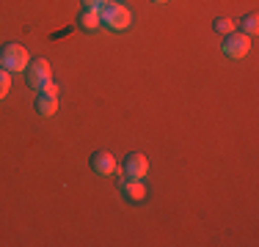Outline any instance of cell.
Returning a JSON list of instances; mask_svg holds the SVG:
<instances>
[{
	"mask_svg": "<svg viewBox=\"0 0 259 247\" xmlns=\"http://www.w3.org/2000/svg\"><path fill=\"white\" fill-rule=\"evenodd\" d=\"M100 20L110 30H127L133 25V11L121 3H105L100 9Z\"/></svg>",
	"mask_w": 259,
	"mask_h": 247,
	"instance_id": "1",
	"label": "cell"
},
{
	"mask_svg": "<svg viewBox=\"0 0 259 247\" xmlns=\"http://www.w3.org/2000/svg\"><path fill=\"white\" fill-rule=\"evenodd\" d=\"M30 64V55L28 49L22 44H17V41H9V44L0 47V66L9 72H25Z\"/></svg>",
	"mask_w": 259,
	"mask_h": 247,
	"instance_id": "2",
	"label": "cell"
},
{
	"mask_svg": "<svg viewBox=\"0 0 259 247\" xmlns=\"http://www.w3.org/2000/svg\"><path fill=\"white\" fill-rule=\"evenodd\" d=\"M25 80H28V85H30V88L41 91V88H45V85L53 80V66L47 64L45 58L30 60V64H28V69H25Z\"/></svg>",
	"mask_w": 259,
	"mask_h": 247,
	"instance_id": "3",
	"label": "cell"
},
{
	"mask_svg": "<svg viewBox=\"0 0 259 247\" xmlns=\"http://www.w3.org/2000/svg\"><path fill=\"white\" fill-rule=\"evenodd\" d=\"M224 52L229 55V58H245V55L251 52V36L240 33V30H232V33H226L224 39Z\"/></svg>",
	"mask_w": 259,
	"mask_h": 247,
	"instance_id": "4",
	"label": "cell"
},
{
	"mask_svg": "<svg viewBox=\"0 0 259 247\" xmlns=\"http://www.w3.org/2000/svg\"><path fill=\"white\" fill-rule=\"evenodd\" d=\"M121 170H124L127 178H144L146 173H149V162H146V157L141 151H133V154H127V157H124Z\"/></svg>",
	"mask_w": 259,
	"mask_h": 247,
	"instance_id": "5",
	"label": "cell"
},
{
	"mask_svg": "<svg viewBox=\"0 0 259 247\" xmlns=\"http://www.w3.org/2000/svg\"><path fill=\"white\" fill-rule=\"evenodd\" d=\"M116 157L110 151H97L94 157H91V170L97 173V176H113L116 173Z\"/></svg>",
	"mask_w": 259,
	"mask_h": 247,
	"instance_id": "6",
	"label": "cell"
},
{
	"mask_svg": "<svg viewBox=\"0 0 259 247\" xmlns=\"http://www.w3.org/2000/svg\"><path fill=\"white\" fill-rule=\"evenodd\" d=\"M119 190L124 193L127 201H133V203L146 201V187H144V178H121V181H119Z\"/></svg>",
	"mask_w": 259,
	"mask_h": 247,
	"instance_id": "7",
	"label": "cell"
},
{
	"mask_svg": "<svg viewBox=\"0 0 259 247\" xmlns=\"http://www.w3.org/2000/svg\"><path fill=\"white\" fill-rule=\"evenodd\" d=\"M55 110H58V96L39 91V96H36V113L45 115V118H50V115H55Z\"/></svg>",
	"mask_w": 259,
	"mask_h": 247,
	"instance_id": "8",
	"label": "cell"
},
{
	"mask_svg": "<svg viewBox=\"0 0 259 247\" xmlns=\"http://www.w3.org/2000/svg\"><path fill=\"white\" fill-rule=\"evenodd\" d=\"M77 25L83 30H97L102 25V20H100V11H94V9H83L80 11V17H77Z\"/></svg>",
	"mask_w": 259,
	"mask_h": 247,
	"instance_id": "9",
	"label": "cell"
},
{
	"mask_svg": "<svg viewBox=\"0 0 259 247\" xmlns=\"http://www.w3.org/2000/svg\"><path fill=\"white\" fill-rule=\"evenodd\" d=\"M259 30V17L251 11V14H245L243 20H240V33H245V36H254Z\"/></svg>",
	"mask_w": 259,
	"mask_h": 247,
	"instance_id": "10",
	"label": "cell"
},
{
	"mask_svg": "<svg viewBox=\"0 0 259 247\" xmlns=\"http://www.w3.org/2000/svg\"><path fill=\"white\" fill-rule=\"evenodd\" d=\"M215 33H232V30H237V22H232V20H226V17H218V20H215Z\"/></svg>",
	"mask_w": 259,
	"mask_h": 247,
	"instance_id": "11",
	"label": "cell"
},
{
	"mask_svg": "<svg viewBox=\"0 0 259 247\" xmlns=\"http://www.w3.org/2000/svg\"><path fill=\"white\" fill-rule=\"evenodd\" d=\"M11 91V72L9 69H0V99H6Z\"/></svg>",
	"mask_w": 259,
	"mask_h": 247,
	"instance_id": "12",
	"label": "cell"
},
{
	"mask_svg": "<svg viewBox=\"0 0 259 247\" xmlns=\"http://www.w3.org/2000/svg\"><path fill=\"white\" fill-rule=\"evenodd\" d=\"M105 3H110V0H83V6H85V9H94V11H100Z\"/></svg>",
	"mask_w": 259,
	"mask_h": 247,
	"instance_id": "13",
	"label": "cell"
},
{
	"mask_svg": "<svg viewBox=\"0 0 259 247\" xmlns=\"http://www.w3.org/2000/svg\"><path fill=\"white\" fill-rule=\"evenodd\" d=\"M41 91H45V94H53V96H58V85H55L53 80H50V83H47V85H45V88H41Z\"/></svg>",
	"mask_w": 259,
	"mask_h": 247,
	"instance_id": "14",
	"label": "cell"
},
{
	"mask_svg": "<svg viewBox=\"0 0 259 247\" xmlns=\"http://www.w3.org/2000/svg\"><path fill=\"white\" fill-rule=\"evenodd\" d=\"M152 3H165V0H152Z\"/></svg>",
	"mask_w": 259,
	"mask_h": 247,
	"instance_id": "15",
	"label": "cell"
}]
</instances>
